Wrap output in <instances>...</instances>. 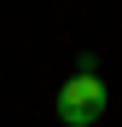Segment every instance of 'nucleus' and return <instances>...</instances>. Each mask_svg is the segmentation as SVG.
Returning a JSON list of instances; mask_svg holds the SVG:
<instances>
[{
	"label": "nucleus",
	"mask_w": 122,
	"mask_h": 127,
	"mask_svg": "<svg viewBox=\"0 0 122 127\" xmlns=\"http://www.w3.org/2000/svg\"><path fill=\"white\" fill-rule=\"evenodd\" d=\"M105 116V81L99 75H70L58 87V121L64 127H93Z\"/></svg>",
	"instance_id": "nucleus-1"
}]
</instances>
